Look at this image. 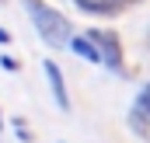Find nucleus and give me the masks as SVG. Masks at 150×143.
Wrapping results in <instances>:
<instances>
[{
  "label": "nucleus",
  "instance_id": "f257e3e1",
  "mask_svg": "<svg viewBox=\"0 0 150 143\" xmlns=\"http://www.w3.org/2000/svg\"><path fill=\"white\" fill-rule=\"evenodd\" d=\"M28 14H32V25H35V32L42 35V42H49L52 49L70 45V21H67L59 11H52V7H45V4H38V7H32Z\"/></svg>",
  "mask_w": 150,
  "mask_h": 143
},
{
  "label": "nucleus",
  "instance_id": "f03ea898",
  "mask_svg": "<svg viewBox=\"0 0 150 143\" xmlns=\"http://www.w3.org/2000/svg\"><path fill=\"white\" fill-rule=\"evenodd\" d=\"M87 38L98 45V52H101V63H108L112 70H119V63H122V52H119V38L112 32H87Z\"/></svg>",
  "mask_w": 150,
  "mask_h": 143
},
{
  "label": "nucleus",
  "instance_id": "7ed1b4c3",
  "mask_svg": "<svg viewBox=\"0 0 150 143\" xmlns=\"http://www.w3.org/2000/svg\"><path fill=\"white\" fill-rule=\"evenodd\" d=\"M42 73H45V80H49V87H52L56 105L67 112V108H70V98H67V84H63V73H59V67H56L52 59H45V63H42Z\"/></svg>",
  "mask_w": 150,
  "mask_h": 143
},
{
  "label": "nucleus",
  "instance_id": "20e7f679",
  "mask_svg": "<svg viewBox=\"0 0 150 143\" xmlns=\"http://www.w3.org/2000/svg\"><path fill=\"white\" fill-rule=\"evenodd\" d=\"M147 122H150V84L140 91V98H136V105H133V126L143 133Z\"/></svg>",
  "mask_w": 150,
  "mask_h": 143
},
{
  "label": "nucleus",
  "instance_id": "39448f33",
  "mask_svg": "<svg viewBox=\"0 0 150 143\" xmlns=\"http://www.w3.org/2000/svg\"><path fill=\"white\" fill-rule=\"evenodd\" d=\"M119 4H122V0H77V7L87 11V14H115Z\"/></svg>",
  "mask_w": 150,
  "mask_h": 143
},
{
  "label": "nucleus",
  "instance_id": "423d86ee",
  "mask_svg": "<svg viewBox=\"0 0 150 143\" xmlns=\"http://www.w3.org/2000/svg\"><path fill=\"white\" fill-rule=\"evenodd\" d=\"M70 49H74L77 56L91 59V63H101V52H98V45H94L91 38H70Z\"/></svg>",
  "mask_w": 150,
  "mask_h": 143
},
{
  "label": "nucleus",
  "instance_id": "0eeeda50",
  "mask_svg": "<svg viewBox=\"0 0 150 143\" xmlns=\"http://www.w3.org/2000/svg\"><path fill=\"white\" fill-rule=\"evenodd\" d=\"M0 67H4V70H18V59H11V56H4V59H0Z\"/></svg>",
  "mask_w": 150,
  "mask_h": 143
},
{
  "label": "nucleus",
  "instance_id": "6e6552de",
  "mask_svg": "<svg viewBox=\"0 0 150 143\" xmlns=\"http://www.w3.org/2000/svg\"><path fill=\"white\" fill-rule=\"evenodd\" d=\"M7 42H11V35H7V32L0 28V45H7Z\"/></svg>",
  "mask_w": 150,
  "mask_h": 143
},
{
  "label": "nucleus",
  "instance_id": "1a4fd4ad",
  "mask_svg": "<svg viewBox=\"0 0 150 143\" xmlns=\"http://www.w3.org/2000/svg\"><path fill=\"white\" fill-rule=\"evenodd\" d=\"M38 4H42V0H25V7H28V11H32V7H38Z\"/></svg>",
  "mask_w": 150,
  "mask_h": 143
},
{
  "label": "nucleus",
  "instance_id": "9d476101",
  "mask_svg": "<svg viewBox=\"0 0 150 143\" xmlns=\"http://www.w3.org/2000/svg\"><path fill=\"white\" fill-rule=\"evenodd\" d=\"M0 129H4V115H0Z\"/></svg>",
  "mask_w": 150,
  "mask_h": 143
}]
</instances>
